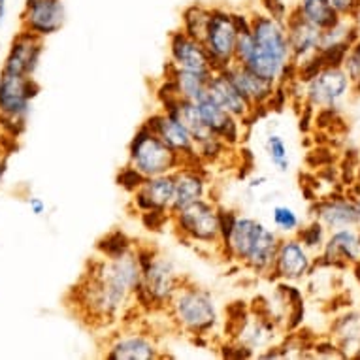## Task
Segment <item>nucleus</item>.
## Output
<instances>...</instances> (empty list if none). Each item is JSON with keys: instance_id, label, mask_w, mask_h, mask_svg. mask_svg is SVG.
<instances>
[{"instance_id": "1", "label": "nucleus", "mask_w": 360, "mask_h": 360, "mask_svg": "<svg viewBox=\"0 0 360 360\" xmlns=\"http://www.w3.org/2000/svg\"><path fill=\"white\" fill-rule=\"evenodd\" d=\"M140 278L142 268L136 249L121 259L96 257L89 260L85 272L70 290L74 311L95 328L117 325L130 309H136L132 302Z\"/></svg>"}, {"instance_id": "2", "label": "nucleus", "mask_w": 360, "mask_h": 360, "mask_svg": "<svg viewBox=\"0 0 360 360\" xmlns=\"http://www.w3.org/2000/svg\"><path fill=\"white\" fill-rule=\"evenodd\" d=\"M279 243V234L262 221L249 215H238L231 238L217 253L229 262H236L255 276H268Z\"/></svg>"}, {"instance_id": "3", "label": "nucleus", "mask_w": 360, "mask_h": 360, "mask_svg": "<svg viewBox=\"0 0 360 360\" xmlns=\"http://www.w3.org/2000/svg\"><path fill=\"white\" fill-rule=\"evenodd\" d=\"M136 257L142 268V278L134 290V306L143 313L166 311L172 296L185 281L176 262L168 255L160 253L153 245H138Z\"/></svg>"}, {"instance_id": "4", "label": "nucleus", "mask_w": 360, "mask_h": 360, "mask_svg": "<svg viewBox=\"0 0 360 360\" xmlns=\"http://www.w3.org/2000/svg\"><path fill=\"white\" fill-rule=\"evenodd\" d=\"M251 36H253V49L249 53L243 66L259 74L268 82L279 83L281 74L292 60L287 38L285 21L266 15L264 12H251Z\"/></svg>"}, {"instance_id": "5", "label": "nucleus", "mask_w": 360, "mask_h": 360, "mask_svg": "<svg viewBox=\"0 0 360 360\" xmlns=\"http://www.w3.org/2000/svg\"><path fill=\"white\" fill-rule=\"evenodd\" d=\"M166 315L177 330L195 342L206 340L219 330L221 311L212 290L185 278L166 307Z\"/></svg>"}, {"instance_id": "6", "label": "nucleus", "mask_w": 360, "mask_h": 360, "mask_svg": "<svg viewBox=\"0 0 360 360\" xmlns=\"http://www.w3.org/2000/svg\"><path fill=\"white\" fill-rule=\"evenodd\" d=\"M38 95L40 85L34 77L0 70V136L12 142L21 138Z\"/></svg>"}, {"instance_id": "7", "label": "nucleus", "mask_w": 360, "mask_h": 360, "mask_svg": "<svg viewBox=\"0 0 360 360\" xmlns=\"http://www.w3.org/2000/svg\"><path fill=\"white\" fill-rule=\"evenodd\" d=\"M170 224L176 236L187 245H200L219 251V202L210 196L172 212Z\"/></svg>"}, {"instance_id": "8", "label": "nucleus", "mask_w": 360, "mask_h": 360, "mask_svg": "<svg viewBox=\"0 0 360 360\" xmlns=\"http://www.w3.org/2000/svg\"><path fill=\"white\" fill-rule=\"evenodd\" d=\"M129 165L143 177H151L176 172L184 165V159L142 123L129 142Z\"/></svg>"}, {"instance_id": "9", "label": "nucleus", "mask_w": 360, "mask_h": 360, "mask_svg": "<svg viewBox=\"0 0 360 360\" xmlns=\"http://www.w3.org/2000/svg\"><path fill=\"white\" fill-rule=\"evenodd\" d=\"M236 41L238 30L232 19V10L224 6H212L202 44L210 55L213 70H224L234 63Z\"/></svg>"}, {"instance_id": "10", "label": "nucleus", "mask_w": 360, "mask_h": 360, "mask_svg": "<svg viewBox=\"0 0 360 360\" xmlns=\"http://www.w3.org/2000/svg\"><path fill=\"white\" fill-rule=\"evenodd\" d=\"M21 30L46 40L57 34L66 23V6L63 0H25L19 15Z\"/></svg>"}, {"instance_id": "11", "label": "nucleus", "mask_w": 360, "mask_h": 360, "mask_svg": "<svg viewBox=\"0 0 360 360\" xmlns=\"http://www.w3.org/2000/svg\"><path fill=\"white\" fill-rule=\"evenodd\" d=\"M108 360H157L162 359L160 345L153 334L136 328H123L108 340L104 347Z\"/></svg>"}, {"instance_id": "12", "label": "nucleus", "mask_w": 360, "mask_h": 360, "mask_svg": "<svg viewBox=\"0 0 360 360\" xmlns=\"http://www.w3.org/2000/svg\"><path fill=\"white\" fill-rule=\"evenodd\" d=\"M143 124H148L168 148L174 149L184 159V165L200 162L198 155H196V142L193 134L185 129L184 123H179L176 117H172L170 113L157 110L146 117Z\"/></svg>"}, {"instance_id": "13", "label": "nucleus", "mask_w": 360, "mask_h": 360, "mask_svg": "<svg viewBox=\"0 0 360 360\" xmlns=\"http://www.w3.org/2000/svg\"><path fill=\"white\" fill-rule=\"evenodd\" d=\"M168 65L179 70L212 74L213 66L204 44L181 29L172 30L168 36Z\"/></svg>"}, {"instance_id": "14", "label": "nucleus", "mask_w": 360, "mask_h": 360, "mask_svg": "<svg viewBox=\"0 0 360 360\" xmlns=\"http://www.w3.org/2000/svg\"><path fill=\"white\" fill-rule=\"evenodd\" d=\"M313 260L298 238H279L272 270L268 278L274 281H298L311 272Z\"/></svg>"}, {"instance_id": "15", "label": "nucleus", "mask_w": 360, "mask_h": 360, "mask_svg": "<svg viewBox=\"0 0 360 360\" xmlns=\"http://www.w3.org/2000/svg\"><path fill=\"white\" fill-rule=\"evenodd\" d=\"M41 55H44V40L27 30H19L10 41L6 59L2 63V72L34 77L40 68Z\"/></svg>"}, {"instance_id": "16", "label": "nucleus", "mask_w": 360, "mask_h": 360, "mask_svg": "<svg viewBox=\"0 0 360 360\" xmlns=\"http://www.w3.org/2000/svg\"><path fill=\"white\" fill-rule=\"evenodd\" d=\"M210 191H212V184H210V172L206 165L202 162L181 165L174 172L172 212H177L200 198H206L210 196Z\"/></svg>"}, {"instance_id": "17", "label": "nucleus", "mask_w": 360, "mask_h": 360, "mask_svg": "<svg viewBox=\"0 0 360 360\" xmlns=\"http://www.w3.org/2000/svg\"><path fill=\"white\" fill-rule=\"evenodd\" d=\"M306 85V104L311 108H336L345 93L351 89L347 74L340 68H323Z\"/></svg>"}, {"instance_id": "18", "label": "nucleus", "mask_w": 360, "mask_h": 360, "mask_svg": "<svg viewBox=\"0 0 360 360\" xmlns=\"http://www.w3.org/2000/svg\"><path fill=\"white\" fill-rule=\"evenodd\" d=\"M207 95L223 108L224 112L231 113L232 117L242 121L245 127L257 119L253 106L249 104L248 98L238 91L229 74L224 70H215L207 79Z\"/></svg>"}, {"instance_id": "19", "label": "nucleus", "mask_w": 360, "mask_h": 360, "mask_svg": "<svg viewBox=\"0 0 360 360\" xmlns=\"http://www.w3.org/2000/svg\"><path fill=\"white\" fill-rule=\"evenodd\" d=\"M172 200H174V172L146 177L142 185L130 195V207L138 215L151 210H165L172 213Z\"/></svg>"}, {"instance_id": "20", "label": "nucleus", "mask_w": 360, "mask_h": 360, "mask_svg": "<svg viewBox=\"0 0 360 360\" xmlns=\"http://www.w3.org/2000/svg\"><path fill=\"white\" fill-rule=\"evenodd\" d=\"M196 106H198V112L212 134L221 138L231 149L240 148L243 140V129H245L242 121H238L231 113L224 112L210 95L202 96L200 101L196 102Z\"/></svg>"}, {"instance_id": "21", "label": "nucleus", "mask_w": 360, "mask_h": 360, "mask_svg": "<svg viewBox=\"0 0 360 360\" xmlns=\"http://www.w3.org/2000/svg\"><path fill=\"white\" fill-rule=\"evenodd\" d=\"M224 72L229 74L234 85L238 87V91L242 93L248 102L253 106L255 115L257 119L262 117L268 113L266 110V104L272 96L274 89H276V83L268 82L264 77H260L259 74H255L253 70H249L248 66L238 65V63H232L229 68H224Z\"/></svg>"}, {"instance_id": "22", "label": "nucleus", "mask_w": 360, "mask_h": 360, "mask_svg": "<svg viewBox=\"0 0 360 360\" xmlns=\"http://www.w3.org/2000/svg\"><path fill=\"white\" fill-rule=\"evenodd\" d=\"M311 206V213L315 219H319L330 231H340V229H353L359 224V207L356 200L349 198L345 195H330L326 198L317 200Z\"/></svg>"}, {"instance_id": "23", "label": "nucleus", "mask_w": 360, "mask_h": 360, "mask_svg": "<svg viewBox=\"0 0 360 360\" xmlns=\"http://www.w3.org/2000/svg\"><path fill=\"white\" fill-rule=\"evenodd\" d=\"M360 259L359 234L351 229L332 231L330 238L323 245V255L313 262V266H336L347 268Z\"/></svg>"}, {"instance_id": "24", "label": "nucleus", "mask_w": 360, "mask_h": 360, "mask_svg": "<svg viewBox=\"0 0 360 360\" xmlns=\"http://www.w3.org/2000/svg\"><path fill=\"white\" fill-rule=\"evenodd\" d=\"M285 27H287V38H289V48L292 60L300 63L306 57L313 55L321 48V36L323 30L307 23L306 19L302 18L300 13L290 8L289 15L285 19Z\"/></svg>"}, {"instance_id": "25", "label": "nucleus", "mask_w": 360, "mask_h": 360, "mask_svg": "<svg viewBox=\"0 0 360 360\" xmlns=\"http://www.w3.org/2000/svg\"><path fill=\"white\" fill-rule=\"evenodd\" d=\"M330 332L336 338V347L340 349L343 359H353V351L360 353V313L349 311L340 315L332 323Z\"/></svg>"}, {"instance_id": "26", "label": "nucleus", "mask_w": 360, "mask_h": 360, "mask_svg": "<svg viewBox=\"0 0 360 360\" xmlns=\"http://www.w3.org/2000/svg\"><path fill=\"white\" fill-rule=\"evenodd\" d=\"M212 74H198V72L179 70V68H174V66L166 65V76H170L172 79H174L179 96L193 102H198L202 96L207 95V79H210Z\"/></svg>"}, {"instance_id": "27", "label": "nucleus", "mask_w": 360, "mask_h": 360, "mask_svg": "<svg viewBox=\"0 0 360 360\" xmlns=\"http://www.w3.org/2000/svg\"><path fill=\"white\" fill-rule=\"evenodd\" d=\"M292 10L321 30L330 29L342 19V15L332 8L330 0H298Z\"/></svg>"}, {"instance_id": "28", "label": "nucleus", "mask_w": 360, "mask_h": 360, "mask_svg": "<svg viewBox=\"0 0 360 360\" xmlns=\"http://www.w3.org/2000/svg\"><path fill=\"white\" fill-rule=\"evenodd\" d=\"M95 249L96 255L102 259H121L136 249V242L123 229H113L98 238Z\"/></svg>"}, {"instance_id": "29", "label": "nucleus", "mask_w": 360, "mask_h": 360, "mask_svg": "<svg viewBox=\"0 0 360 360\" xmlns=\"http://www.w3.org/2000/svg\"><path fill=\"white\" fill-rule=\"evenodd\" d=\"M210 12H212V6L210 4H204V2H193L189 6H185L181 10V23H179V29L187 32L193 38H198L202 40V36L206 32L207 19H210Z\"/></svg>"}, {"instance_id": "30", "label": "nucleus", "mask_w": 360, "mask_h": 360, "mask_svg": "<svg viewBox=\"0 0 360 360\" xmlns=\"http://www.w3.org/2000/svg\"><path fill=\"white\" fill-rule=\"evenodd\" d=\"M229 151H231V148H229L221 138L215 136V134H212V136H207L206 140H202V142L196 143L198 160L206 166L219 165L221 160L226 159V153H229Z\"/></svg>"}, {"instance_id": "31", "label": "nucleus", "mask_w": 360, "mask_h": 360, "mask_svg": "<svg viewBox=\"0 0 360 360\" xmlns=\"http://www.w3.org/2000/svg\"><path fill=\"white\" fill-rule=\"evenodd\" d=\"M266 153H268V159L274 165V168L278 172H287L290 166L289 160V148L287 143L279 134H270L266 138Z\"/></svg>"}, {"instance_id": "32", "label": "nucleus", "mask_w": 360, "mask_h": 360, "mask_svg": "<svg viewBox=\"0 0 360 360\" xmlns=\"http://www.w3.org/2000/svg\"><path fill=\"white\" fill-rule=\"evenodd\" d=\"M295 236L306 249H323L326 242V226L319 219H313L311 223L298 229Z\"/></svg>"}, {"instance_id": "33", "label": "nucleus", "mask_w": 360, "mask_h": 360, "mask_svg": "<svg viewBox=\"0 0 360 360\" xmlns=\"http://www.w3.org/2000/svg\"><path fill=\"white\" fill-rule=\"evenodd\" d=\"M272 223L276 226V232H283L287 236L296 234V231L300 229V217H298V213L290 206H285V204L274 206Z\"/></svg>"}, {"instance_id": "34", "label": "nucleus", "mask_w": 360, "mask_h": 360, "mask_svg": "<svg viewBox=\"0 0 360 360\" xmlns=\"http://www.w3.org/2000/svg\"><path fill=\"white\" fill-rule=\"evenodd\" d=\"M342 68L345 70V74H347L349 82H351V87H353L356 93H360V38L349 48Z\"/></svg>"}, {"instance_id": "35", "label": "nucleus", "mask_w": 360, "mask_h": 360, "mask_svg": "<svg viewBox=\"0 0 360 360\" xmlns=\"http://www.w3.org/2000/svg\"><path fill=\"white\" fill-rule=\"evenodd\" d=\"M143 179H146V177H143L134 166H130L129 162H127V165L117 172L115 184H117V187H121L127 195H132V193L142 185Z\"/></svg>"}, {"instance_id": "36", "label": "nucleus", "mask_w": 360, "mask_h": 360, "mask_svg": "<svg viewBox=\"0 0 360 360\" xmlns=\"http://www.w3.org/2000/svg\"><path fill=\"white\" fill-rule=\"evenodd\" d=\"M142 221L143 229L149 232H160L166 224H170L172 213L165 210H151V212H143L138 215Z\"/></svg>"}, {"instance_id": "37", "label": "nucleus", "mask_w": 360, "mask_h": 360, "mask_svg": "<svg viewBox=\"0 0 360 360\" xmlns=\"http://www.w3.org/2000/svg\"><path fill=\"white\" fill-rule=\"evenodd\" d=\"M238 215H240V213H238L236 210L219 204V232H221V243H219V248H221L223 243H226V240L231 238Z\"/></svg>"}, {"instance_id": "38", "label": "nucleus", "mask_w": 360, "mask_h": 360, "mask_svg": "<svg viewBox=\"0 0 360 360\" xmlns=\"http://www.w3.org/2000/svg\"><path fill=\"white\" fill-rule=\"evenodd\" d=\"M260 12H264L266 15L278 19V21H285L287 15H289L290 8L283 0H260Z\"/></svg>"}, {"instance_id": "39", "label": "nucleus", "mask_w": 360, "mask_h": 360, "mask_svg": "<svg viewBox=\"0 0 360 360\" xmlns=\"http://www.w3.org/2000/svg\"><path fill=\"white\" fill-rule=\"evenodd\" d=\"M13 143L15 142L0 136V187H2V184H4L8 168H10V155H12Z\"/></svg>"}, {"instance_id": "40", "label": "nucleus", "mask_w": 360, "mask_h": 360, "mask_svg": "<svg viewBox=\"0 0 360 360\" xmlns=\"http://www.w3.org/2000/svg\"><path fill=\"white\" fill-rule=\"evenodd\" d=\"M330 4L342 18L354 19L360 12V0H330Z\"/></svg>"}, {"instance_id": "41", "label": "nucleus", "mask_w": 360, "mask_h": 360, "mask_svg": "<svg viewBox=\"0 0 360 360\" xmlns=\"http://www.w3.org/2000/svg\"><path fill=\"white\" fill-rule=\"evenodd\" d=\"M304 321V300L289 304V317H287V328L295 332Z\"/></svg>"}, {"instance_id": "42", "label": "nucleus", "mask_w": 360, "mask_h": 360, "mask_svg": "<svg viewBox=\"0 0 360 360\" xmlns=\"http://www.w3.org/2000/svg\"><path fill=\"white\" fill-rule=\"evenodd\" d=\"M27 206H29L30 213L36 215V217H41V215L48 213V204H46V200L40 198V196H29V198H27Z\"/></svg>"}, {"instance_id": "43", "label": "nucleus", "mask_w": 360, "mask_h": 360, "mask_svg": "<svg viewBox=\"0 0 360 360\" xmlns=\"http://www.w3.org/2000/svg\"><path fill=\"white\" fill-rule=\"evenodd\" d=\"M309 157H315V162H311L313 166H325V165H330L332 160H334V155L325 148H319L315 149Z\"/></svg>"}, {"instance_id": "44", "label": "nucleus", "mask_w": 360, "mask_h": 360, "mask_svg": "<svg viewBox=\"0 0 360 360\" xmlns=\"http://www.w3.org/2000/svg\"><path fill=\"white\" fill-rule=\"evenodd\" d=\"M311 119H313V108L309 104H306L304 108V112H302V117H300V130L302 132H307L309 127H311Z\"/></svg>"}, {"instance_id": "45", "label": "nucleus", "mask_w": 360, "mask_h": 360, "mask_svg": "<svg viewBox=\"0 0 360 360\" xmlns=\"http://www.w3.org/2000/svg\"><path fill=\"white\" fill-rule=\"evenodd\" d=\"M8 15V0H0V29H2V25L6 21Z\"/></svg>"}, {"instance_id": "46", "label": "nucleus", "mask_w": 360, "mask_h": 360, "mask_svg": "<svg viewBox=\"0 0 360 360\" xmlns=\"http://www.w3.org/2000/svg\"><path fill=\"white\" fill-rule=\"evenodd\" d=\"M264 181H266L264 177H251V179H249V185H248V187H249V191H255V189H259L260 185L264 184Z\"/></svg>"}, {"instance_id": "47", "label": "nucleus", "mask_w": 360, "mask_h": 360, "mask_svg": "<svg viewBox=\"0 0 360 360\" xmlns=\"http://www.w3.org/2000/svg\"><path fill=\"white\" fill-rule=\"evenodd\" d=\"M353 272H354V278H356V281L360 283V259L356 260V262H353Z\"/></svg>"}, {"instance_id": "48", "label": "nucleus", "mask_w": 360, "mask_h": 360, "mask_svg": "<svg viewBox=\"0 0 360 360\" xmlns=\"http://www.w3.org/2000/svg\"><path fill=\"white\" fill-rule=\"evenodd\" d=\"M356 207H359V219H360V198L356 200ZM359 223H360V221H359Z\"/></svg>"}, {"instance_id": "49", "label": "nucleus", "mask_w": 360, "mask_h": 360, "mask_svg": "<svg viewBox=\"0 0 360 360\" xmlns=\"http://www.w3.org/2000/svg\"><path fill=\"white\" fill-rule=\"evenodd\" d=\"M359 240H360V234H359Z\"/></svg>"}]
</instances>
